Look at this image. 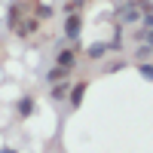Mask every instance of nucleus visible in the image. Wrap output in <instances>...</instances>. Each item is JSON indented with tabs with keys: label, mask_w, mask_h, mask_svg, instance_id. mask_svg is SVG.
<instances>
[{
	"label": "nucleus",
	"mask_w": 153,
	"mask_h": 153,
	"mask_svg": "<svg viewBox=\"0 0 153 153\" xmlns=\"http://www.w3.org/2000/svg\"><path fill=\"white\" fill-rule=\"evenodd\" d=\"M110 55V43L107 40H98V43H89L86 46V58L89 61H104Z\"/></svg>",
	"instance_id": "nucleus-5"
},
{
	"label": "nucleus",
	"mask_w": 153,
	"mask_h": 153,
	"mask_svg": "<svg viewBox=\"0 0 153 153\" xmlns=\"http://www.w3.org/2000/svg\"><path fill=\"white\" fill-rule=\"evenodd\" d=\"M83 6H86V0H65V3H61V12H65V16H80Z\"/></svg>",
	"instance_id": "nucleus-9"
},
{
	"label": "nucleus",
	"mask_w": 153,
	"mask_h": 153,
	"mask_svg": "<svg viewBox=\"0 0 153 153\" xmlns=\"http://www.w3.org/2000/svg\"><path fill=\"white\" fill-rule=\"evenodd\" d=\"M150 58H153V46L138 43V46H135V61H150Z\"/></svg>",
	"instance_id": "nucleus-10"
},
{
	"label": "nucleus",
	"mask_w": 153,
	"mask_h": 153,
	"mask_svg": "<svg viewBox=\"0 0 153 153\" xmlns=\"http://www.w3.org/2000/svg\"><path fill=\"white\" fill-rule=\"evenodd\" d=\"M52 16H55V9L49 6V3H37V9H34V19H40V22L46 19V22H49Z\"/></svg>",
	"instance_id": "nucleus-11"
},
{
	"label": "nucleus",
	"mask_w": 153,
	"mask_h": 153,
	"mask_svg": "<svg viewBox=\"0 0 153 153\" xmlns=\"http://www.w3.org/2000/svg\"><path fill=\"white\" fill-rule=\"evenodd\" d=\"M55 65L58 68H65V71H76V65H80V55H76L74 52V49H58V52H55Z\"/></svg>",
	"instance_id": "nucleus-3"
},
{
	"label": "nucleus",
	"mask_w": 153,
	"mask_h": 153,
	"mask_svg": "<svg viewBox=\"0 0 153 153\" xmlns=\"http://www.w3.org/2000/svg\"><path fill=\"white\" fill-rule=\"evenodd\" d=\"M86 92H89V80H76V83H71V95H68V104H71V110H76V107L83 104Z\"/></svg>",
	"instance_id": "nucleus-2"
},
{
	"label": "nucleus",
	"mask_w": 153,
	"mask_h": 153,
	"mask_svg": "<svg viewBox=\"0 0 153 153\" xmlns=\"http://www.w3.org/2000/svg\"><path fill=\"white\" fill-rule=\"evenodd\" d=\"M141 16H144V12L138 9L135 0H123V3L117 6V25H138Z\"/></svg>",
	"instance_id": "nucleus-1"
},
{
	"label": "nucleus",
	"mask_w": 153,
	"mask_h": 153,
	"mask_svg": "<svg viewBox=\"0 0 153 153\" xmlns=\"http://www.w3.org/2000/svg\"><path fill=\"white\" fill-rule=\"evenodd\" d=\"M61 34H65V40H80V34H83V19L80 16H65V31H61Z\"/></svg>",
	"instance_id": "nucleus-4"
},
{
	"label": "nucleus",
	"mask_w": 153,
	"mask_h": 153,
	"mask_svg": "<svg viewBox=\"0 0 153 153\" xmlns=\"http://www.w3.org/2000/svg\"><path fill=\"white\" fill-rule=\"evenodd\" d=\"M34 110H37L34 95H22V98H19V104H16V113H19L22 120H28V117H34Z\"/></svg>",
	"instance_id": "nucleus-6"
},
{
	"label": "nucleus",
	"mask_w": 153,
	"mask_h": 153,
	"mask_svg": "<svg viewBox=\"0 0 153 153\" xmlns=\"http://www.w3.org/2000/svg\"><path fill=\"white\" fill-rule=\"evenodd\" d=\"M0 153H19L16 147H0Z\"/></svg>",
	"instance_id": "nucleus-16"
},
{
	"label": "nucleus",
	"mask_w": 153,
	"mask_h": 153,
	"mask_svg": "<svg viewBox=\"0 0 153 153\" xmlns=\"http://www.w3.org/2000/svg\"><path fill=\"white\" fill-rule=\"evenodd\" d=\"M135 3H138L141 12H153V0H135Z\"/></svg>",
	"instance_id": "nucleus-15"
},
{
	"label": "nucleus",
	"mask_w": 153,
	"mask_h": 153,
	"mask_svg": "<svg viewBox=\"0 0 153 153\" xmlns=\"http://www.w3.org/2000/svg\"><path fill=\"white\" fill-rule=\"evenodd\" d=\"M138 25H141L144 31H153V12H144V16H141V22H138Z\"/></svg>",
	"instance_id": "nucleus-14"
},
{
	"label": "nucleus",
	"mask_w": 153,
	"mask_h": 153,
	"mask_svg": "<svg viewBox=\"0 0 153 153\" xmlns=\"http://www.w3.org/2000/svg\"><path fill=\"white\" fill-rule=\"evenodd\" d=\"M123 68H126V58H113V61L104 65V74H117V71H123Z\"/></svg>",
	"instance_id": "nucleus-13"
},
{
	"label": "nucleus",
	"mask_w": 153,
	"mask_h": 153,
	"mask_svg": "<svg viewBox=\"0 0 153 153\" xmlns=\"http://www.w3.org/2000/svg\"><path fill=\"white\" fill-rule=\"evenodd\" d=\"M65 80H71V71L58 68V65L46 71V86H55V83H65Z\"/></svg>",
	"instance_id": "nucleus-7"
},
{
	"label": "nucleus",
	"mask_w": 153,
	"mask_h": 153,
	"mask_svg": "<svg viewBox=\"0 0 153 153\" xmlns=\"http://www.w3.org/2000/svg\"><path fill=\"white\" fill-rule=\"evenodd\" d=\"M138 74H141L144 80L153 83V61H138Z\"/></svg>",
	"instance_id": "nucleus-12"
},
{
	"label": "nucleus",
	"mask_w": 153,
	"mask_h": 153,
	"mask_svg": "<svg viewBox=\"0 0 153 153\" xmlns=\"http://www.w3.org/2000/svg\"><path fill=\"white\" fill-rule=\"evenodd\" d=\"M49 95H52L55 101L68 98V95H71V80H65V83H55V86H49Z\"/></svg>",
	"instance_id": "nucleus-8"
}]
</instances>
